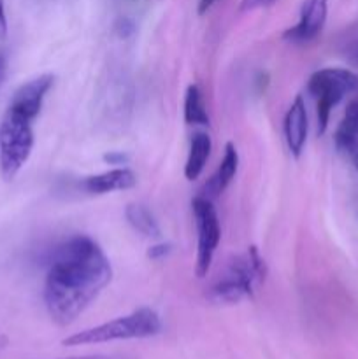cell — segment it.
Here are the masks:
<instances>
[{
  "label": "cell",
  "mask_w": 358,
  "mask_h": 359,
  "mask_svg": "<svg viewBox=\"0 0 358 359\" xmlns=\"http://www.w3.org/2000/svg\"><path fill=\"white\" fill-rule=\"evenodd\" d=\"M112 280L104 249L88 235H74L56 245L44 283V304L53 321H76Z\"/></svg>",
  "instance_id": "6da1fadb"
},
{
  "label": "cell",
  "mask_w": 358,
  "mask_h": 359,
  "mask_svg": "<svg viewBox=\"0 0 358 359\" xmlns=\"http://www.w3.org/2000/svg\"><path fill=\"white\" fill-rule=\"evenodd\" d=\"M6 34H7L6 6H4V0H0V37H6Z\"/></svg>",
  "instance_id": "ffe728a7"
},
{
  "label": "cell",
  "mask_w": 358,
  "mask_h": 359,
  "mask_svg": "<svg viewBox=\"0 0 358 359\" xmlns=\"http://www.w3.org/2000/svg\"><path fill=\"white\" fill-rule=\"evenodd\" d=\"M237 168H239L237 147H235L234 142H227L225 144L223 158H221L220 167L216 168L213 177L206 182V186H204L200 195L206 196V198L209 200L216 198L218 195H221V193L228 188V184L234 181L235 174H237Z\"/></svg>",
  "instance_id": "8fae6325"
},
{
  "label": "cell",
  "mask_w": 358,
  "mask_h": 359,
  "mask_svg": "<svg viewBox=\"0 0 358 359\" xmlns=\"http://www.w3.org/2000/svg\"><path fill=\"white\" fill-rule=\"evenodd\" d=\"M337 151L346 156V160L358 170V137H346V139H333Z\"/></svg>",
  "instance_id": "2e32d148"
},
{
  "label": "cell",
  "mask_w": 358,
  "mask_h": 359,
  "mask_svg": "<svg viewBox=\"0 0 358 359\" xmlns=\"http://www.w3.org/2000/svg\"><path fill=\"white\" fill-rule=\"evenodd\" d=\"M276 0H242L241 11H255L262 7H270Z\"/></svg>",
  "instance_id": "ac0fdd59"
},
{
  "label": "cell",
  "mask_w": 358,
  "mask_h": 359,
  "mask_svg": "<svg viewBox=\"0 0 358 359\" xmlns=\"http://www.w3.org/2000/svg\"><path fill=\"white\" fill-rule=\"evenodd\" d=\"M69 359H114V358H105V356H83V358H69Z\"/></svg>",
  "instance_id": "d4e9b609"
},
{
  "label": "cell",
  "mask_w": 358,
  "mask_h": 359,
  "mask_svg": "<svg viewBox=\"0 0 358 359\" xmlns=\"http://www.w3.org/2000/svg\"><path fill=\"white\" fill-rule=\"evenodd\" d=\"M214 2H216V0H200V2H199V14H206L207 11L213 7Z\"/></svg>",
  "instance_id": "603a6c76"
},
{
  "label": "cell",
  "mask_w": 358,
  "mask_h": 359,
  "mask_svg": "<svg viewBox=\"0 0 358 359\" xmlns=\"http://www.w3.org/2000/svg\"><path fill=\"white\" fill-rule=\"evenodd\" d=\"M346 137H358V97H354L347 104L344 118L337 126L333 139H346Z\"/></svg>",
  "instance_id": "9a60e30c"
},
{
  "label": "cell",
  "mask_w": 358,
  "mask_h": 359,
  "mask_svg": "<svg viewBox=\"0 0 358 359\" xmlns=\"http://www.w3.org/2000/svg\"><path fill=\"white\" fill-rule=\"evenodd\" d=\"M347 58H350V62L353 63L354 67H358V44L351 46V48L347 49Z\"/></svg>",
  "instance_id": "7402d4cb"
},
{
  "label": "cell",
  "mask_w": 358,
  "mask_h": 359,
  "mask_svg": "<svg viewBox=\"0 0 358 359\" xmlns=\"http://www.w3.org/2000/svg\"><path fill=\"white\" fill-rule=\"evenodd\" d=\"M193 217L197 226V262L195 276L204 279L213 265L214 252L221 241V226L213 200L197 195L192 202Z\"/></svg>",
  "instance_id": "8992f818"
},
{
  "label": "cell",
  "mask_w": 358,
  "mask_h": 359,
  "mask_svg": "<svg viewBox=\"0 0 358 359\" xmlns=\"http://www.w3.org/2000/svg\"><path fill=\"white\" fill-rule=\"evenodd\" d=\"M4 72H6V58H4V56H0V81H2Z\"/></svg>",
  "instance_id": "cb8c5ba5"
},
{
  "label": "cell",
  "mask_w": 358,
  "mask_h": 359,
  "mask_svg": "<svg viewBox=\"0 0 358 359\" xmlns=\"http://www.w3.org/2000/svg\"><path fill=\"white\" fill-rule=\"evenodd\" d=\"M211 151H213L211 137L204 132H197L190 140V151L185 165V177L188 181H195L202 175L207 160L211 156Z\"/></svg>",
  "instance_id": "7c38bea8"
},
{
  "label": "cell",
  "mask_w": 358,
  "mask_h": 359,
  "mask_svg": "<svg viewBox=\"0 0 358 359\" xmlns=\"http://www.w3.org/2000/svg\"><path fill=\"white\" fill-rule=\"evenodd\" d=\"M34 149L32 121L20 112L7 109L0 125V172L6 181H13Z\"/></svg>",
  "instance_id": "5b68a950"
},
{
  "label": "cell",
  "mask_w": 358,
  "mask_h": 359,
  "mask_svg": "<svg viewBox=\"0 0 358 359\" xmlns=\"http://www.w3.org/2000/svg\"><path fill=\"white\" fill-rule=\"evenodd\" d=\"M172 252V245L167 242H161V244H154L147 249V258L150 259H164L167 258Z\"/></svg>",
  "instance_id": "e0dca14e"
},
{
  "label": "cell",
  "mask_w": 358,
  "mask_h": 359,
  "mask_svg": "<svg viewBox=\"0 0 358 359\" xmlns=\"http://www.w3.org/2000/svg\"><path fill=\"white\" fill-rule=\"evenodd\" d=\"M307 109H305L302 95H297L284 116V139H286V146L293 158H300L305 147V140H307Z\"/></svg>",
  "instance_id": "9c48e42d"
},
{
  "label": "cell",
  "mask_w": 358,
  "mask_h": 359,
  "mask_svg": "<svg viewBox=\"0 0 358 359\" xmlns=\"http://www.w3.org/2000/svg\"><path fill=\"white\" fill-rule=\"evenodd\" d=\"M118 30H119V35H123V37H126V32H125V30H128V34H130V32H133V25H132V21L123 20L121 23L118 25Z\"/></svg>",
  "instance_id": "44dd1931"
},
{
  "label": "cell",
  "mask_w": 358,
  "mask_h": 359,
  "mask_svg": "<svg viewBox=\"0 0 358 359\" xmlns=\"http://www.w3.org/2000/svg\"><path fill=\"white\" fill-rule=\"evenodd\" d=\"M267 265L255 245L228 262L223 272L207 290V298L218 305L239 304L251 298L256 287L265 280Z\"/></svg>",
  "instance_id": "7a4b0ae2"
},
{
  "label": "cell",
  "mask_w": 358,
  "mask_h": 359,
  "mask_svg": "<svg viewBox=\"0 0 358 359\" xmlns=\"http://www.w3.org/2000/svg\"><path fill=\"white\" fill-rule=\"evenodd\" d=\"M125 217L128 221L130 226L140 233L142 237L147 238H158L161 235L160 224H158L157 217L151 214L147 207L140 205V203H128L125 209Z\"/></svg>",
  "instance_id": "4fadbf2b"
},
{
  "label": "cell",
  "mask_w": 358,
  "mask_h": 359,
  "mask_svg": "<svg viewBox=\"0 0 358 359\" xmlns=\"http://www.w3.org/2000/svg\"><path fill=\"white\" fill-rule=\"evenodd\" d=\"M104 161L109 165H125L128 161V154L121 153V151H111V153L104 154Z\"/></svg>",
  "instance_id": "d6986e66"
},
{
  "label": "cell",
  "mask_w": 358,
  "mask_h": 359,
  "mask_svg": "<svg viewBox=\"0 0 358 359\" xmlns=\"http://www.w3.org/2000/svg\"><path fill=\"white\" fill-rule=\"evenodd\" d=\"M53 84H55V76L53 74H42V76L28 81L23 86L18 88L16 93L13 95L9 109L20 112L21 116L34 121L39 116V112H41L42 102H44L48 91L53 88Z\"/></svg>",
  "instance_id": "ba28073f"
},
{
  "label": "cell",
  "mask_w": 358,
  "mask_h": 359,
  "mask_svg": "<svg viewBox=\"0 0 358 359\" xmlns=\"http://www.w3.org/2000/svg\"><path fill=\"white\" fill-rule=\"evenodd\" d=\"M161 332V321L153 309H137L132 314L116 318L112 321L98 325L95 328L74 333L63 340V346L79 347L95 346V344L114 342V340L150 339Z\"/></svg>",
  "instance_id": "3957f363"
},
{
  "label": "cell",
  "mask_w": 358,
  "mask_h": 359,
  "mask_svg": "<svg viewBox=\"0 0 358 359\" xmlns=\"http://www.w3.org/2000/svg\"><path fill=\"white\" fill-rule=\"evenodd\" d=\"M329 14V0H305L297 25L283 34L284 41L291 44H307L321 34Z\"/></svg>",
  "instance_id": "52a82bcc"
},
{
  "label": "cell",
  "mask_w": 358,
  "mask_h": 359,
  "mask_svg": "<svg viewBox=\"0 0 358 359\" xmlns=\"http://www.w3.org/2000/svg\"><path fill=\"white\" fill-rule=\"evenodd\" d=\"M137 184V175L126 167H116L102 174L84 177L79 182V189L88 195H105L112 191H125Z\"/></svg>",
  "instance_id": "30bf717a"
},
{
  "label": "cell",
  "mask_w": 358,
  "mask_h": 359,
  "mask_svg": "<svg viewBox=\"0 0 358 359\" xmlns=\"http://www.w3.org/2000/svg\"><path fill=\"white\" fill-rule=\"evenodd\" d=\"M307 91L316 100L318 133L323 135L329 128L332 109L346 95L358 93V74H354L353 70L339 69V67L319 69L309 77Z\"/></svg>",
  "instance_id": "277c9868"
},
{
  "label": "cell",
  "mask_w": 358,
  "mask_h": 359,
  "mask_svg": "<svg viewBox=\"0 0 358 359\" xmlns=\"http://www.w3.org/2000/svg\"><path fill=\"white\" fill-rule=\"evenodd\" d=\"M185 121L192 126H209V114L197 84H190L185 95Z\"/></svg>",
  "instance_id": "5bb4252c"
}]
</instances>
